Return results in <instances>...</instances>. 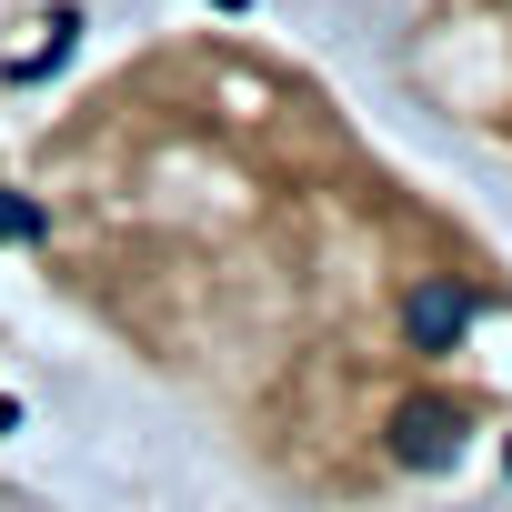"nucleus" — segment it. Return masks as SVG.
I'll return each instance as SVG.
<instances>
[{
    "instance_id": "1",
    "label": "nucleus",
    "mask_w": 512,
    "mask_h": 512,
    "mask_svg": "<svg viewBox=\"0 0 512 512\" xmlns=\"http://www.w3.org/2000/svg\"><path fill=\"white\" fill-rule=\"evenodd\" d=\"M0 221L302 502L452 482L512 402L502 251L262 41L171 31L91 81Z\"/></svg>"
},
{
    "instance_id": "2",
    "label": "nucleus",
    "mask_w": 512,
    "mask_h": 512,
    "mask_svg": "<svg viewBox=\"0 0 512 512\" xmlns=\"http://www.w3.org/2000/svg\"><path fill=\"white\" fill-rule=\"evenodd\" d=\"M422 81H452L472 121L512 141V0H442L422 41Z\"/></svg>"
}]
</instances>
